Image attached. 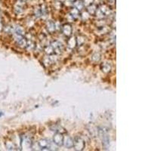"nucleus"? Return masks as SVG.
Instances as JSON below:
<instances>
[{
	"instance_id": "f257e3e1",
	"label": "nucleus",
	"mask_w": 151,
	"mask_h": 151,
	"mask_svg": "<svg viewBox=\"0 0 151 151\" xmlns=\"http://www.w3.org/2000/svg\"><path fill=\"white\" fill-rule=\"evenodd\" d=\"M111 13V10L109 6L107 5H101L99 8L97 9L95 12V15L99 19H103L106 17L109 16Z\"/></svg>"
},
{
	"instance_id": "f03ea898",
	"label": "nucleus",
	"mask_w": 151,
	"mask_h": 151,
	"mask_svg": "<svg viewBox=\"0 0 151 151\" xmlns=\"http://www.w3.org/2000/svg\"><path fill=\"white\" fill-rule=\"evenodd\" d=\"M73 141V147L76 150H84L86 147V143L85 141L80 137H75Z\"/></svg>"
},
{
	"instance_id": "7ed1b4c3",
	"label": "nucleus",
	"mask_w": 151,
	"mask_h": 151,
	"mask_svg": "<svg viewBox=\"0 0 151 151\" xmlns=\"http://www.w3.org/2000/svg\"><path fill=\"white\" fill-rule=\"evenodd\" d=\"M13 38L15 41L16 44L20 46L21 48H26L27 47V40L24 37V36L17 35V34H13Z\"/></svg>"
},
{
	"instance_id": "20e7f679",
	"label": "nucleus",
	"mask_w": 151,
	"mask_h": 151,
	"mask_svg": "<svg viewBox=\"0 0 151 151\" xmlns=\"http://www.w3.org/2000/svg\"><path fill=\"white\" fill-rule=\"evenodd\" d=\"M51 47L54 50V54H56V55H61L64 50V45L63 44L59 42V41H54L51 42Z\"/></svg>"
},
{
	"instance_id": "39448f33",
	"label": "nucleus",
	"mask_w": 151,
	"mask_h": 151,
	"mask_svg": "<svg viewBox=\"0 0 151 151\" xmlns=\"http://www.w3.org/2000/svg\"><path fill=\"white\" fill-rule=\"evenodd\" d=\"M46 14H47V8L44 5L37 6L34 10V15L36 17H42L45 16Z\"/></svg>"
},
{
	"instance_id": "423d86ee",
	"label": "nucleus",
	"mask_w": 151,
	"mask_h": 151,
	"mask_svg": "<svg viewBox=\"0 0 151 151\" xmlns=\"http://www.w3.org/2000/svg\"><path fill=\"white\" fill-rule=\"evenodd\" d=\"M38 145L40 147V150H51L52 148V143L48 139H42L38 142Z\"/></svg>"
},
{
	"instance_id": "0eeeda50",
	"label": "nucleus",
	"mask_w": 151,
	"mask_h": 151,
	"mask_svg": "<svg viewBox=\"0 0 151 151\" xmlns=\"http://www.w3.org/2000/svg\"><path fill=\"white\" fill-rule=\"evenodd\" d=\"M25 2H24L23 0H19L17 1L16 3L15 4V7H14V11L15 12L19 15L21 14L24 10H25Z\"/></svg>"
},
{
	"instance_id": "6e6552de",
	"label": "nucleus",
	"mask_w": 151,
	"mask_h": 151,
	"mask_svg": "<svg viewBox=\"0 0 151 151\" xmlns=\"http://www.w3.org/2000/svg\"><path fill=\"white\" fill-rule=\"evenodd\" d=\"M53 141L57 146H62L63 143H64V137H63L62 134L57 132L55 135H54Z\"/></svg>"
},
{
	"instance_id": "1a4fd4ad",
	"label": "nucleus",
	"mask_w": 151,
	"mask_h": 151,
	"mask_svg": "<svg viewBox=\"0 0 151 151\" xmlns=\"http://www.w3.org/2000/svg\"><path fill=\"white\" fill-rule=\"evenodd\" d=\"M61 30H62V33L64 36L69 37L71 36L72 34V26L69 24H64L61 27Z\"/></svg>"
},
{
	"instance_id": "9d476101",
	"label": "nucleus",
	"mask_w": 151,
	"mask_h": 151,
	"mask_svg": "<svg viewBox=\"0 0 151 151\" xmlns=\"http://www.w3.org/2000/svg\"><path fill=\"white\" fill-rule=\"evenodd\" d=\"M21 144H22V147H32L31 140L27 136L23 137V138L21 140Z\"/></svg>"
},
{
	"instance_id": "9b49d317",
	"label": "nucleus",
	"mask_w": 151,
	"mask_h": 151,
	"mask_svg": "<svg viewBox=\"0 0 151 151\" xmlns=\"http://www.w3.org/2000/svg\"><path fill=\"white\" fill-rule=\"evenodd\" d=\"M64 146L67 148H72L73 145V141L70 136H66L65 137H64V143H63Z\"/></svg>"
},
{
	"instance_id": "f8f14e48",
	"label": "nucleus",
	"mask_w": 151,
	"mask_h": 151,
	"mask_svg": "<svg viewBox=\"0 0 151 151\" xmlns=\"http://www.w3.org/2000/svg\"><path fill=\"white\" fill-rule=\"evenodd\" d=\"M46 28H47V30H48V32L53 33L56 30L55 23L52 21H48L47 24H46Z\"/></svg>"
},
{
	"instance_id": "ddd939ff",
	"label": "nucleus",
	"mask_w": 151,
	"mask_h": 151,
	"mask_svg": "<svg viewBox=\"0 0 151 151\" xmlns=\"http://www.w3.org/2000/svg\"><path fill=\"white\" fill-rule=\"evenodd\" d=\"M73 7L76 8L77 10L81 11L82 8H84V4L82 0H76L73 2Z\"/></svg>"
},
{
	"instance_id": "4468645a",
	"label": "nucleus",
	"mask_w": 151,
	"mask_h": 151,
	"mask_svg": "<svg viewBox=\"0 0 151 151\" xmlns=\"http://www.w3.org/2000/svg\"><path fill=\"white\" fill-rule=\"evenodd\" d=\"M101 68L104 73H109L111 70V64L108 62H104L101 65Z\"/></svg>"
},
{
	"instance_id": "2eb2a0df",
	"label": "nucleus",
	"mask_w": 151,
	"mask_h": 151,
	"mask_svg": "<svg viewBox=\"0 0 151 151\" xmlns=\"http://www.w3.org/2000/svg\"><path fill=\"white\" fill-rule=\"evenodd\" d=\"M70 16L72 17L73 19H75V20L77 19L80 16V11L73 7L70 10Z\"/></svg>"
},
{
	"instance_id": "dca6fc26",
	"label": "nucleus",
	"mask_w": 151,
	"mask_h": 151,
	"mask_svg": "<svg viewBox=\"0 0 151 151\" xmlns=\"http://www.w3.org/2000/svg\"><path fill=\"white\" fill-rule=\"evenodd\" d=\"M3 29H4V31L7 34L13 35L14 32H15V27L12 26V25H8L5 27H3Z\"/></svg>"
},
{
	"instance_id": "f3484780",
	"label": "nucleus",
	"mask_w": 151,
	"mask_h": 151,
	"mask_svg": "<svg viewBox=\"0 0 151 151\" xmlns=\"http://www.w3.org/2000/svg\"><path fill=\"white\" fill-rule=\"evenodd\" d=\"M15 34H17V35H21V36H24L25 35V31L23 29L22 27L21 26H16L15 27Z\"/></svg>"
},
{
	"instance_id": "a211bd4d",
	"label": "nucleus",
	"mask_w": 151,
	"mask_h": 151,
	"mask_svg": "<svg viewBox=\"0 0 151 151\" xmlns=\"http://www.w3.org/2000/svg\"><path fill=\"white\" fill-rule=\"evenodd\" d=\"M76 45H78V46H82L84 45V43L86 42V38H85V36L80 35L76 37Z\"/></svg>"
},
{
	"instance_id": "6ab92c4d",
	"label": "nucleus",
	"mask_w": 151,
	"mask_h": 151,
	"mask_svg": "<svg viewBox=\"0 0 151 151\" xmlns=\"http://www.w3.org/2000/svg\"><path fill=\"white\" fill-rule=\"evenodd\" d=\"M76 45V38H70L67 42V46L70 48H74Z\"/></svg>"
},
{
	"instance_id": "aec40b11",
	"label": "nucleus",
	"mask_w": 151,
	"mask_h": 151,
	"mask_svg": "<svg viewBox=\"0 0 151 151\" xmlns=\"http://www.w3.org/2000/svg\"><path fill=\"white\" fill-rule=\"evenodd\" d=\"M97 11V8L95 5H90L89 6H88V13L91 15H95V12Z\"/></svg>"
},
{
	"instance_id": "412c9836",
	"label": "nucleus",
	"mask_w": 151,
	"mask_h": 151,
	"mask_svg": "<svg viewBox=\"0 0 151 151\" xmlns=\"http://www.w3.org/2000/svg\"><path fill=\"white\" fill-rule=\"evenodd\" d=\"M5 147L6 148L9 150H15V143H13V141H5Z\"/></svg>"
},
{
	"instance_id": "4be33fe9",
	"label": "nucleus",
	"mask_w": 151,
	"mask_h": 151,
	"mask_svg": "<svg viewBox=\"0 0 151 151\" xmlns=\"http://www.w3.org/2000/svg\"><path fill=\"white\" fill-rule=\"evenodd\" d=\"M98 32H100L101 34H105V33H107L109 32V29H108V27H106L105 25L103 26H101V27H98Z\"/></svg>"
},
{
	"instance_id": "5701e85b",
	"label": "nucleus",
	"mask_w": 151,
	"mask_h": 151,
	"mask_svg": "<svg viewBox=\"0 0 151 151\" xmlns=\"http://www.w3.org/2000/svg\"><path fill=\"white\" fill-rule=\"evenodd\" d=\"M45 53H46L47 55H54V50H53V48H52L51 45L47 46V47H45Z\"/></svg>"
},
{
	"instance_id": "b1692460",
	"label": "nucleus",
	"mask_w": 151,
	"mask_h": 151,
	"mask_svg": "<svg viewBox=\"0 0 151 151\" xmlns=\"http://www.w3.org/2000/svg\"><path fill=\"white\" fill-rule=\"evenodd\" d=\"M100 59H101V55H100L99 53H95V54L92 55V57H91V60H92L94 62H97V61H99Z\"/></svg>"
},
{
	"instance_id": "393cba45",
	"label": "nucleus",
	"mask_w": 151,
	"mask_h": 151,
	"mask_svg": "<svg viewBox=\"0 0 151 151\" xmlns=\"http://www.w3.org/2000/svg\"><path fill=\"white\" fill-rule=\"evenodd\" d=\"M95 0H84L82 1L83 2V4H84V6H89L90 5H91L93 2H94Z\"/></svg>"
},
{
	"instance_id": "a878e982",
	"label": "nucleus",
	"mask_w": 151,
	"mask_h": 151,
	"mask_svg": "<svg viewBox=\"0 0 151 151\" xmlns=\"http://www.w3.org/2000/svg\"><path fill=\"white\" fill-rule=\"evenodd\" d=\"M3 30V24H2V17L0 16V31H2Z\"/></svg>"
},
{
	"instance_id": "bb28decb",
	"label": "nucleus",
	"mask_w": 151,
	"mask_h": 151,
	"mask_svg": "<svg viewBox=\"0 0 151 151\" xmlns=\"http://www.w3.org/2000/svg\"><path fill=\"white\" fill-rule=\"evenodd\" d=\"M56 1H59V2H63V0H56Z\"/></svg>"
},
{
	"instance_id": "cd10ccee",
	"label": "nucleus",
	"mask_w": 151,
	"mask_h": 151,
	"mask_svg": "<svg viewBox=\"0 0 151 151\" xmlns=\"http://www.w3.org/2000/svg\"><path fill=\"white\" fill-rule=\"evenodd\" d=\"M2 116V113H1V112H0V116Z\"/></svg>"
},
{
	"instance_id": "c85d7f7f",
	"label": "nucleus",
	"mask_w": 151,
	"mask_h": 151,
	"mask_svg": "<svg viewBox=\"0 0 151 151\" xmlns=\"http://www.w3.org/2000/svg\"><path fill=\"white\" fill-rule=\"evenodd\" d=\"M70 2H74V1H76V0H70Z\"/></svg>"
}]
</instances>
